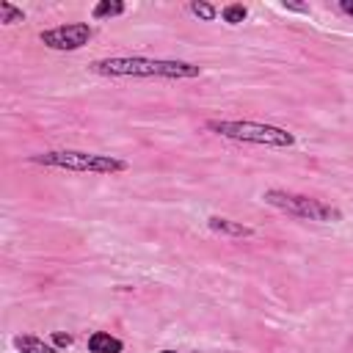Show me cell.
<instances>
[{"label": "cell", "instance_id": "1", "mask_svg": "<svg viewBox=\"0 0 353 353\" xmlns=\"http://www.w3.org/2000/svg\"><path fill=\"white\" fill-rule=\"evenodd\" d=\"M97 74L110 77H171V80H190L201 74V66L188 61H163V58H102L88 66Z\"/></svg>", "mask_w": 353, "mask_h": 353}, {"label": "cell", "instance_id": "2", "mask_svg": "<svg viewBox=\"0 0 353 353\" xmlns=\"http://www.w3.org/2000/svg\"><path fill=\"white\" fill-rule=\"evenodd\" d=\"M30 163L47 165V168H63V171H80V174H121L130 168L127 160L113 154H97V152H80V149H50L30 154Z\"/></svg>", "mask_w": 353, "mask_h": 353}, {"label": "cell", "instance_id": "3", "mask_svg": "<svg viewBox=\"0 0 353 353\" xmlns=\"http://www.w3.org/2000/svg\"><path fill=\"white\" fill-rule=\"evenodd\" d=\"M207 130L232 138V141H245V143H262V146H292L295 135L287 132L284 127H273V124H262V121H207Z\"/></svg>", "mask_w": 353, "mask_h": 353}, {"label": "cell", "instance_id": "4", "mask_svg": "<svg viewBox=\"0 0 353 353\" xmlns=\"http://www.w3.org/2000/svg\"><path fill=\"white\" fill-rule=\"evenodd\" d=\"M265 204L281 210V212H290V215H298V218H309V221H323V223H334V221H342V212L320 199H312V196H303V193H290V190H279V188H270L262 193Z\"/></svg>", "mask_w": 353, "mask_h": 353}, {"label": "cell", "instance_id": "5", "mask_svg": "<svg viewBox=\"0 0 353 353\" xmlns=\"http://www.w3.org/2000/svg\"><path fill=\"white\" fill-rule=\"evenodd\" d=\"M39 39H41V44H47L50 50H80V47L88 44V39H91V25H85V22L58 25V28L41 30Z\"/></svg>", "mask_w": 353, "mask_h": 353}, {"label": "cell", "instance_id": "6", "mask_svg": "<svg viewBox=\"0 0 353 353\" xmlns=\"http://www.w3.org/2000/svg\"><path fill=\"white\" fill-rule=\"evenodd\" d=\"M207 226H210L212 232H218V234H226V237H251V234H254L251 226H245V223H240V221L221 218V215L207 218Z\"/></svg>", "mask_w": 353, "mask_h": 353}, {"label": "cell", "instance_id": "7", "mask_svg": "<svg viewBox=\"0 0 353 353\" xmlns=\"http://www.w3.org/2000/svg\"><path fill=\"white\" fill-rule=\"evenodd\" d=\"M88 350L91 353H121L124 350V342L119 336H110L105 331H97L88 336Z\"/></svg>", "mask_w": 353, "mask_h": 353}, {"label": "cell", "instance_id": "8", "mask_svg": "<svg viewBox=\"0 0 353 353\" xmlns=\"http://www.w3.org/2000/svg\"><path fill=\"white\" fill-rule=\"evenodd\" d=\"M14 347L22 350V353H58L52 342H44V339L30 336V334H19V336H14Z\"/></svg>", "mask_w": 353, "mask_h": 353}, {"label": "cell", "instance_id": "9", "mask_svg": "<svg viewBox=\"0 0 353 353\" xmlns=\"http://www.w3.org/2000/svg\"><path fill=\"white\" fill-rule=\"evenodd\" d=\"M94 19H102V17H119V14H124V3H119V0H102V3H97L94 6Z\"/></svg>", "mask_w": 353, "mask_h": 353}, {"label": "cell", "instance_id": "10", "mask_svg": "<svg viewBox=\"0 0 353 353\" xmlns=\"http://www.w3.org/2000/svg\"><path fill=\"white\" fill-rule=\"evenodd\" d=\"M221 17H223V22L237 25V22H243V19L248 17V8H245V6H240V3H232V6H226V8L221 11Z\"/></svg>", "mask_w": 353, "mask_h": 353}, {"label": "cell", "instance_id": "11", "mask_svg": "<svg viewBox=\"0 0 353 353\" xmlns=\"http://www.w3.org/2000/svg\"><path fill=\"white\" fill-rule=\"evenodd\" d=\"M25 19V14H22V8H17V6H11V3H0V22H6V25H14V22H22Z\"/></svg>", "mask_w": 353, "mask_h": 353}, {"label": "cell", "instance_id": "12", "mask_svg": "<svg viewBox=\"0 0 353 353\" xmlns=\"http://www.w3.org/2000/svg\"><path fill=\"white\" fill-rule=\"evenodd\" d=\"M190 11L199 17V19H204V22H210V19H215V6H210V3H201V0H196V3H190Z\"/></svg>", "mask_w": 353, "mask_h": 353}, {"label": "cell", "instance_id": "13", "mask_svg": "<svg viewBox=\"0 0 353 353\" xmlns=\"http://www.w3.org/2000/svg\"><path fill=\"white\" fill-rule=\"evenodd\" d=\"M52 345H55V347H69V345H72V336L63 334V331H52Z\"/></svg>", "mask_w": 353, "mask_h": 353}, {"label": "cell", "instance_id": "14", "mask_svg": "<svg viewBox=\"0 0 353 353\" xmlns=\"http://www.w3.org/2000/svg\"><path fill=\"white\" fill-rule=\"evenodd\" d=\"M339 8H342L347 17H353V0H342V3H339Z\"/></svg>", "mask_w": 353, "mask_h": 353}, {"label": "cell", "instance_id": "15", "mask_svg": "<svg viewBox=\"0 0 353 353\" xmlns=\"http://www.w3.org/2000/svg\"><path fill=\"white\" fill-rule=\"evenodd\" d=\"M287 8H292V11H306V6H298V3H284Z\"/></svg>", "mask_w": 353, "mask_h": 353}, {"label": "cell", "instance_id": "16", "mask_svg": "<svg viewBox=\"0 0 353 353\" xmlns=\"http://www.w3.org/2000/svg\"><path fill=\"white\" fill-rule=\"evenodd\" d=\"M160 353H176V350H160Z\"/></svg>", "mask_w": 353, "mask_h": 353}]
</instances>
